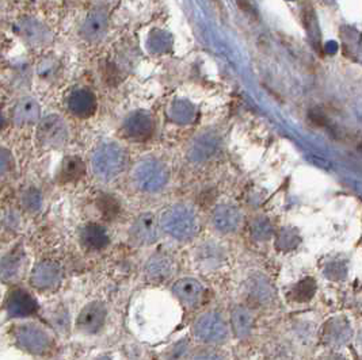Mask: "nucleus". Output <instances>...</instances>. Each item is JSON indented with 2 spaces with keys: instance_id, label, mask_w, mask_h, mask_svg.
Wrapping results in <instances>:
<instances>
[{
  "instance_id": "nucleus-4",
  "label": "nucleus",
  "mask_w": 362,
  "mask_h": 360,
  "mask_svg": "<svg viewBox=\"0 0 362 360\" xmlns=\"http://www.w3.org/2000/svg\"><path fill=\"white\" fill-rule=\"evenodd\" d=\"M14 337L18 347L30 354H45L53 344L49 333L34 324L18 325L14 330Z\"/></svg>"
},
{
  "instance_id": "nucleus-20",
  "label": "nucleus",
  "mask_w": 362,
  "mask_h": 360,
  "mask_svg": "<svg viewBox=\"0 0 362 360\" xmlns=\"http://www.w3.org/2000/svg\"><path fill=\"white\" fill-rule=\"evenodd\" d=\"M14 167H16V160L13 153L8 149L0 147V176L10 174L14 169Z\"/></svg>"
},
{
  "instance_id": "nucleus-12",
  "label": "nucleus",
  "mask_w": 362,
  "mask_h": 360,
  "mask_svg": "<svg viewBox=\"0 0 362 360\" xmlns=\"http://www.w3.org/2000/svg\"><path fill=\"white\" fill-rule=\"evenodd\" d=\"M110 236L99 224H87L81 230V244L87 251H100L109 246Z\"/></svg>"
},
{
  "instance_id": "nucleus-14",
  "label": "nucleus",
  "mask_w": 362,
  "mask_h": 360,
  "mask_svg": "<svg viewBox=\"0 0 362 360\" xmlns=\"http://www.w3.org/2000/svg\"><path fill=\"white\" fill-rule=\"evenodd\" d=\"M68 110L78 118H88L97 110V99L87 90L76 91L68 99Z\"/></svg>"
},
{
  "instance_id": "nucleus-3",
  "label": "nucleus",
  "mask_w": 362,
  "mask_h": 360,
  "mask_svg": "<svg viewBox=\"0 0 362 360\" xmlns=\"http://www.w3.org/2000/svg\"><path fill=\"white\" fill-rule=\"evenodd\" d=\"M35 136L41 147L60 149L68 143L69 128L60 115H47L38 121Z\"/></svg>"
},
{
  "instance_id": "nucleus-10",
  "label": "nucleus",
  "mask_w": 362,
  "mask_h": 360,
  "mask_svg": "<svg viewBox=\"0 0 362 360\" xmlns=\"http://www.w3.org/2000/svg\"><path fill=\"white\" fill-rule=\"evenodd\" d=\"M6 309L10 317L25 318L33 316L38 311V304L28 292L17 289L8 295L6 302Z\"/></svg>"
},
{
  "instance_id": "nucleus-9",
  "label": "nucleus",
  "mask_w": 362,
  "mask_h": 360,
  "mask_svg": "<svg viewBox=\"0 0 362 360\" xmlns=\"http://www.w3.org/2000/svg\"><path fill=\"white\" fill-rule=\"evenodd\" d=\"M129 236L137 246L153 244L158 239V225L155 215L151 213L140 214L129 229Z\"/></svg>"
},
{
  "instance_id": "nucleus-2",
  "label": "nucleus",
  "mask_w": 362,
  "mask_h": 360,
  "mask_svg": "<svg viewBox=\"0 0 362 360\" xmlns=\"http://www.w3.org/2000/svg\"><path fill=\"white\" fill-rule=\"evenodd\" d=\"M132 181L143 193H156L167 181V169L155 159H144L133 167Z\"/></svg>"
},
{
  "instance_id": "nucleus-19",
  "label": "nucleus",
  "mask_w": 362,
  "mask_h": 360,
  "mask_svg": "<svg viewBox=\"0 0 362 360\" xmlns=\"http://www.w3.org/2000/svg\"><path fill=\"white\" fill-rule=\"evenodd\" d=\"M98 208L107 220H115L121 212V205L112 196H102L99 198Z\"/></svg>"
},
{
  "instance_id": "nucleus-8",
  "label": "nucleus",
  "mask_w": 362,
  "mask_h": 360,
  "mask_svg": "<svg viewBox=\"0 0 362 360\" xmlns=\"http://www.w3.org/2000/svg\"><path fill=\"white\" fill-rule=\"evenodd\" d=\"M26 263L28 259L23 246L18 244L0 259V279L8 283L17 282L25 272Z\"/></svg>"
},
{
  "instance_id": "nucleus-15",
  "label": "nucleus",
  "mask_w": 362,
  "mask_h": 360,
  "mask_svg": "<svg viewBox=\"0 0 362 360\" xmlns=\"http://www.w3.org/2000/svg\"><path fill=\"white\" fill-rule=\"evenodd\" d=\"M86 175V164L79 156L71 155L63 160L59 169V180L62 183H75Z\"/></svg>"
},
{
  "instance_id": "nucleus-11",
  "label": "nucleus",
  "mask_w": 362,
  "mask_h": 360,
  "mask_svg": "<svg viewBox=\"0 0 362 360\" xmlns=\"http://www.w3.org/2000/svg\"><path fill=\"white\" fill-rule=\"evenodd\" d=\"M122 129L129 138L146 140L153 131V119L146 112H136L127 116Z\"/></svg>"
},
{
  "instance_id": "nucleus-7",
  "label": "nucleus",
  "mask_w": 362,
  "mask_h": 360,
  "mask_svg": "<svg viewBox=\"0 0 362 360\" xmlns=\"http://www.w3.org/2000/svg\"><path fill=\"white\" fill-rule=\"evenodd\" d=\"M62 279H63V270L60 264L52 260H44L35 264L30 274L32 286L42 292L56 289L62 283Z\"/></svg>"
},
{
  "instance_id": "nucleus-18",
  "label": "nucleus",
  "mask_w": 362,
  "mask_h": 360,
  "mask_svg": "<svg viewBox=\"0 0 362 360\" xmlns=\"http://www.w3.org/2000/svg\"><path fill=\"white\" fill-rule=\"evenodd\" d=\"M175 293L185 302H194L198 296V286L193 280H181L175 284Z\"/></svg>"
},
{
  "instance_id": "nucleus-17",
  "label": "nucleus",
  "mask_w": 362,
  "mask_h": 360,
  "mask_svg": "<svg viewBox=\"0 0 362 360\" xmlns=\"http://www.w3.org/2000/svg\"><path fill=\"white\" fill-rule=\"evenodd\" d=\"M167 272H168V262L162 256L151 258L146 265V274L152 280L163 278L167 275Z\"/></svg>"
},
{
  "instance_id": "nucleus-5",
  "label": "nucleus",
  "mask_w": 362,
  "mask_h": 360,
  "mask_svg": "<svg viewBox=\"0 0 362 360\" xmlns=\"http://www.w3.org/2000/svg\"><path fill=\"white\" fill-rule=\"evenodd\" d=\"M162 227L167 233L185 239L194 232L196 222L193 214L185 208H173L162 215Z\"/></svg>"
},
{
  "instance_id": "nucleus-6",
  "label": "nucleus",
  "mask_w": 362,
  "mask_h": 360,
  "mask_svg": "<svg viewBox=\"0 0 362 360\" xmlns=\"http://www.w3.org/2000/svg\"><path fill=\"white\" fill-rule=\"evenodd\" d=\"M107 308L103 302L94 301L87 304L76 318V329L84 335L98 333L106 324Z\"/></svg>"
},
{
  "instance_id": "nucleus-16",
  "label": "nucleus",
  "mask_w": 362,
  "mask_h": 360,
  "mask_svg": "<svg viewBox=\"0 0 362 360\" xmlns=\"http://www.w3.org/2000/svg\"><path fill=\"white\" fill-rule=\"evenodd\" d=\"M21 203L23 209L29 213H37L42 208V196L41 191L35 187L25 188L21 194Z\"/></svg>"
},
{
  "instance_id": "nucleus-1",
  "label": "nucleus",
  "mask_w": 362,
  "mask_h": 360,
  "mask_svg": "<svg viewBox=\"0 0 362 360\" xmlns=\"http://www.w3.org/2000/svg\"><path fill=\"white\" fill-rule=\"evenodd\" d=\"M128 167V153L125 148L115 141L100 144L91 156V169L94 176L103 183L115 181Z\"/></svg>"
},
{
  "instance_id": "nucleus-21",
  "label": "nucleus",
  "mask_w": 362,
  "mask_h": 360,
  "mask_svg": "<svg viewBox=\"0 0 362 360\" xmlns=\"http://www.w3.org/2000/svg\"><path fill=\"white\" fill-rule=\"evenodd\" d=\"M4 124H6V119H4V116H3V114H1V112H0V131L3 129Z\"/></svg>"
},
{
  "instance_id": "nucleus-13",
  "label": "nucleus",
  "mask_w": 362,
  "mask_h": 360,
  "mask_svg": "<svg viewBox=\"0 0 362 360\" xmlns=\"http://www.w3.org/2000/svg\"><path fill=\"white\" fill-rule=\"evenodd\" d=\"M41 110L38 103L32 98L21 99L13 110V122L19 128L38 124Z\"/></svg>"
}]
</instances>
